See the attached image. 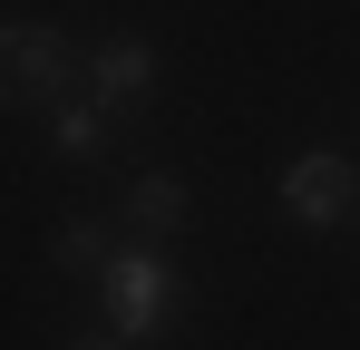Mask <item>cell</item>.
<instances>
[{"label":"cell","mask_w":360,"mask_h":350,"mask_svg":"<svg viewBox=\"0 0 360 350\" xmlns=\"http://www.w3.org/2000/svg\"><path fill=\"white\" fill-rule=\"evenodd\" d=\"M98 292H108V331L117 341H156L185 311V283H176V263H166V243H117L108 273H98Z\"/></svg>","instance_id":"6da1fadb"},{"label":"cell","mask_w":360,"mask_h":350,"mask_svg":"<svg viewBox=\"0 0 360 350\" xmlns=\"http://www.w3.org/2000/svg\"><path fill=\"white\" fill-rule=\"evenodd\" d=\"M78 88V49L49 20H0V108L10 117H49Z\"/></svg>","instance_id":"7a4b0ae2"},{"label":"cell","mask_w":360,"mask_h":350,"mask_svg":"<svg viewBox=\"0 0 360 350\" xmlns=\"http://www.w3.org/2000/svg\"><path fill=\"white\" fill-rule=\"evenodd\" d=\"M351 195H360V175H351V156H331V146H311V156L283 166V214L311 224V233L341 224V214H351Z\"/></svg>","instance_id":"3957f363"},{"label":"cell","mask_w":360,"mask_h":350,"mask_svg":"<svg viewBox=\"0 0 360 350\" xmlns=\"http://www.w3.org/2000/svg\"><path fill=\"white\" fill-rule=\"evenodd\" d=\"M146 88H156V49L146 39H98L88 49V98L98 108H136Z\"/></svg>","instance_id":"277c9868"},{"label":"cell","mask_w":360,"mask_h":350,"mask_svg":"<svg viewBox=\"0 0 360 350\" xmlns=\"http://www.w3.org/2000/svg\"><path fill=\"white\" fill-rule=\"evenodd\" d=\"M127 224L146 233V243H166V233L185 224V175H166V166H146L136 185H127Z\"/></svg>","instance_id":"5b68a950"},{"label":"cell","mask_w":360,"mask_h":350,"mask_svg":"<svg viewBox=\"0 0 360 350\" xmlns=\"http://www.w3.org/2000/svg\"><path fill=\"white\" fill-rule=\"evenodd\" d=\"M49 146L78 156V166L108 156V108H98V98H59V108H49Z\"/></svg>","instance_id":"8992f818"},{"label":"cell","mask_w":360,"mask_h":350,"mask_svg":"<svg viewBox=\"0 0 360 350\" xmlns=\"http://www.w3.org/2000/svg\"><path fill=\"white\" fill-rule=\"evenodd\" d=\"M108 253H117V243H108L98 214H68V224L49 233V263H59V273H108Z\"/></svg>","instance_id":"52a82bcc"},{"label":"cell","mask_w":360,"mask_h":350,"mask_svg":"<svg viewBox=\"0 0 360 350\" xmlns=\"http://www.w3.org/2000/svg\"><path fill=\"white\" fill-rule=\"evenodd\" d=\"M78 350H127V341H78Z\"/></svg>","instance_id":"ba28073f"}]
</instances>
